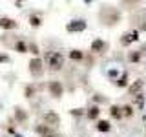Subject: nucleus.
I'll use <instances>...</instances> for the list:
<instances>
[{
    "label": "nucleus",
    "instance_id": "1",
    "mask_svg": "<svg viewBox=\"0 0 146 137\" xmlns=\"http://www.w3.org/2000/svg\"><path fill=\"white\" fill-rule=\"evenodd\" d=\"M64 66V55L60 51H51L48 57V70L49 71H60Z\"/></svg>",
    "mask_w": 146,
    "mask_h": 137
},
{
    "label": "nucleus",
    "instance_id": "2",
    "mask_svg": "<svg viewBox=\"0 0 146 137\" xmlns=\"http://www.w3.org/2000/svg\"><path fill=\"white\" fill-rule=\"evenodd\" d=\"M33 130H35V134H36V135H40V137H55V135H57L55 128L48 126L46 122H38V124H35Z\"/></svg>",
    "mask_w": 146,
    "mask_h": 137
},
{
    "label": "nucleus",
    "instance_id": "3",
    "mask_svg": "<svg viewBox=\"0 0 146 137\" xmlns=\"http://www.w3.org/2000/svg\"><path fill=\"white\" fill-rule=\"evenodd\" d=\"M29 73L33 77H42L44 66H42V61H40L38 57H35V59H31V61H29Z\"/></svg>",
    "mask_w": 146,
    "mask_h": 137
},
{
    "label": "nucleus",
    "instance_id": "4",
    "mask_svg": "<svg viewBox=\"0 0 146 137\" xmlns=\"http://www.w3.org/2000/svg\"><path fill=\"white\" fill-rule=\"evenodd\" d=\"M48 91H49V95H53L55 99L62 97V95H64L62 82H58V80H51V82H48Z\"/></svg>",
    "mask_w": 146,
    "mask_h": 137
},
{
    "label": "nucleus",
    "instance_id": "5",
    "mask_svg": "<svg viewBox=\"0 0 146 137\" xmlns=\"http://www.w3.org/2000/svg\"><path fill=\"white\" fill-rule=\"evenodd\" d=\"M137 39H139V31H137V29H133V31H128V33H124V37L121 39V44H122V46H128V44L135 42Z\"/></svg>",
    "mask_w": 146,
    "mask_h": 137
},
{
    "label": "nucleus",
    "instance_id": "6",
    "mask_svg": "<svg viewBox=\"0 0 146 137\" xmlns=\"http://www.w3.org/2000/svg\"><path fill=\"white\" fill-rule=\"evenodd\" d=\"M106 49H108V42H104V40L97 39V40H93V42H91V51L102 53V51H106Z\"/></svg>",
    "mask_w": 146,
    "mask_h": 137
},
{
    "label": "nucleus",
    "instance_id": "7",
    "mask_svg": "<svg viewBox=\"0 0 146 137\" xmlns=\"http://www.w3.org/2000/svg\"><path fill=\"white\" fill-rule=\"evenodd\" d=\"M17 26H18V24L13 20V18H9V17L0 18V27H2V29H15Z\"/></svg>",
    "mask_w": 146,
    "mask_h": 137
},
{
    "label": "nucleus",
    "instance_id": "8",
    "mask_svg": "<svg viewBox=\"0 0 146 137\" xmlns=\"http://www.w3.org/2000/svg\"><path fill=\"white\" fill-rule=\"evenodd\" d=\"M44 121H46V124L51 126V128H57L58 126V115H57V113H46Z\"/></svg>",
    "mask_w": 146,
    "mask_h": 137
},
{
    "label": "nucleus",
    "instance_id": "9",
    "mask_svg": "<svg viewBox=\"0 0 146 137\" xmlns=\"http://www.w3.org/2000/svg\"><path fill=\"white\" fill-rule=\"evenodd\" d=\"M110 115H111L113 119H117V121H121V119L124 117V113H122V108L121 106H115V104H113V106L110 108Z\"/></svg>",
    "mask_w": 146,
    "mask_h": 137
},
{
    "label": "nucleus",
    "instance_id": "10",
    "mask_svg": "<svg viewBox=\"0 0 146 137\" xmlns=\"http://www.w3.org/2000/svg\"><path fill=\"white\" fill-rule=\"evenodd\" d=\"M29 24L33 26V27H38L40 24H42V17H40V15H36V13H35V15L31 13V15H29Z\"/></svg>",
    "mask_w": 146,
    "mask_h": 137
},
{
    "label": "nucleus",
    "instance_id": "11",
    "mask_svg": "<svg viewBox=\"0 0 146 137\" xmlns=\"http://www.w3.org/2000/svg\"><path fill=\"white\" fill-rule=\"evenodd\" d=\"M15 49L18 53H27V49H29V46H27L24 40H17L15 42Z\"/></svg>",
    "mask_w": 146,
    "mask_h": 137
},
{
    "label": "nucleus",
    "instance_id": "12",
    "mask_svg": "<svg viewBox=\"0 0 146 137\" xmlns=\"http://www.w3.org/2000/svg\"><path fill=\"white\" fill-rule=\"evenodd\" d=\"M97 130L99 132H110L111 130V124H110L108 121H99L97 122Z\"/></svg>",
    "mask_w": 146,
    "mask_h": 137
},
{
    "label": "nucleus",
    "instance_id": "13",
    "mask_svg": "<svg viewBox=\"0 0 146 137\" xmlns=\"http://www.w3.org/2000/svg\"><path fill=\"white\" fill-rule=\"evenodd\" d=\"M143 88V80H137L135 84H131L130 86V90H128V93L130 95H133V93H139V90Z\"/></svg>",
    "mask_w": 146,
    "mask_h": 137
},
{
    "label": "nucleus",
    "instance_id": "14",
    "mask_svg": "<svg viewBox=\"0 0 146 137\" xmlns=\"http://www.w3.org/2000/svg\"><path fill=\"white\" fill-rule=\"evenodd\" d=\"M35 93H36V88H35V86H31V84H27V86H26V90H24V95H26L27 99H31Z\"/></svg>",
    "mask_w": 146,
    "mask_h": 137
},
{
    "label": "nucleus",
    "instance_id": "15",
    "mask_svg": "<svg viewBox=\"0 0 146 137\" xmlns=\"http://www.w3.org/2000/svg\"><path fill=\"white\" fill-rule=\"evenodd\" d=\"M15 117H17L20 122H26V121H27V115L24 113V110H22V108H17V112H15Z\"/></svg>",
    "mask_w": 146,
    "mask_h": 137
},
{
    "label": "nucleus",
    "instance_id": "16",
    "mask_svg": "<svg viewBox=\"0 0 146 137\" xmlns=\"http://www.w3.org/2000/svg\"><path fill=\"white\" fill-rule=\"evenodd\" d=\"M99 113H100V110H99L97 106H91V108L88 110V117H90V119H97Z\"/></svg>",
    "mask_w": 146,
    "mask_h": 137
},
{
    "label": "nucleus",
    "instance_id": "17",
    "mask_svg": "<svg viewBox=\"0 0 146 137\" xmlns=\"http://www.w3.org/2000/svg\"><path fill=\"white\" fill-rule=\"evenodd\" d=\"M70 57L73 59V61H80V59L84 57V53H82L80 49H73V51H70Z\"/></svg>",
    "mask_w": 146,
    "mask_h": 137
},
{
    "label": "nucleus",
    "instance_id": "18",
    "mask_svg": "<svg viewBox=\"0 0 146 137\" xmlns=\"http://www.w3.org/2000/svg\"><path fill=\"white\" fill-rule=\"evenodd\" d=\"M122 113H124V117H131L133 115V108L130 104H126V106H122Z\"/></svg>",
    "mask_w": 146,
    "mask_h": 137
},
{
    "label": "nucleus",
    "instance_id": "19",
    "mask_svg": "<svg viewBox=\"0 0 146 137\" xmlns=\"http://www.w3.org/2000/svg\"><path fill=\"white\" fill-rule=\"evenodd\" d=\"M128 59H130V62H139L141 61V53L139 51H135V53L131 51L130 55H128Z\"/></svg>",
    "mask_w": 146,
    "mask_h": 137
},
{
    "label": "nucleus",
    "instance_id": "20",
    "mask_svg": "<svg viewBox=\"0 0 146 137\" xmlns=\"http://www.w3.org/2000/svg\"><path fill=\"white\" fill-rule=\"evenodd\" d=\"M126 84H128V77H126V75H122L121 79L117 80V86H119V88H124Z\"/></svg>",
    "mask_w": 146,
    "mask_h": 137
},
{
    "label": "nucleus",
    "instance_id": "21",
    "mask_svg": "<svg viewBox=\"0 0 146 137\" xmlns=\"http://www.w3.org/2000/svg\"><path fill=\"white\" fill-rule=\"evenodd\" d=\"M29 51H31V53H35V55L38 53V48H36V44H29Z\"/></svg>",
    "mask_w": 146,
    "mask_h": 137
},
{
    "label": "nucleus",
    "instance_id": "22",
    "mask_svg": "<svg viewBox=\"0 0 146 137\" xmlns=\"http://www.w3.org/2000/svg\"><path fill=\"white\" fill-rule=\"evenodd\" d=\"M0 61H4V62H7V61H9V59L6 57V55H0Z\"/></svg>",
    "mask_w": 146,
    "mask_h": 137
}]
</instances>
